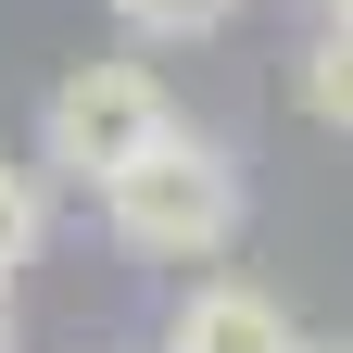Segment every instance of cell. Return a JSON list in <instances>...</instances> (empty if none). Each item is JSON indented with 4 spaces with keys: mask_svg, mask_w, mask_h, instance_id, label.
<instances>
[{
    "mask_svg": "<svg viewBox=\"0 0 353 353\" xmlns=\"http://www.w3.org/2000/svg\"><path fill=\"white\" fill-rule=\"evenodd\" d=\"M164 126H176V101H164V76H152V63H76L51 101H38V164L76 176V190H101V176H114V164H139Z\"/></svg>",
    "mask_w": 353,
    "mask_h": 353,
    "instance_id": "2",
    "label": "cell"
},
{
    "mask_svg": "<svg viewBox=\"0 0 353 353\" xmlns=\"http://www.w3.org/2000/svg\"><path fill=\"white\" fill-rule=\"evenodd\" d=\"M316 13H341V26H353V0H316Z\"/></svg>",
    "mask_w": 353,
    "mask_h": 353,
    "instance_id": "8",
    "label": "cell"
},
{
    "mask_svg": "<svg viewBox=\"0 0 353 353\" xmlns=\"http://www.w3.org/2000/svg\"><path fill=\"white\" fill-rule=\"evenodd\" d=\"M290 88H303V114H316V126H341V139H353V26H341V13H328L316 38H303Z\"/></svg>",
    "mask_w": 353,
    "mask_h": 353,
    "instance_id": "4",
    "label": "cell"
},
{
    "mask_svg": "<svg viewBox=\"0 0 353 353\" xmlns=\"http://www.w3.org/2000/svg\"><path fill=\"white\" fill-rule=\"evenodd\" d=\"M0 353H13V290H0Z\"/></svg>",
    "mask_w": 353,
    "mask_h": 353,
    "instance_id": "7",
    "label": "cell"
},
{
    "mask_svg": "<svg viewBox=\"0 0 353 353\" xmlns=\"http://www.w3.org/2000/svg\"><path fill=\"white\" fill-rule=\"evenodd\" d=\"M51 240V190H38V164H0V290H13V265H38Z\"/></svg>",
    "mask_w": 353,
    "mask_h": 353,
    "instance_id": "5",
    "label": "cell"
},
{
    "mask_svg": "<svg viewBox=\"0 0 353 353\" xmlns=\"http://www.w3.org/2000/svg\"><path fill=\"white\" fill-rule=\"evenodd\" d=\"M228 13H240V0H114L126 38H214Z\"/></svg>",
    "mask_w": 353,
    "mask_h": 353,
    "instance_id": "6",
    "label": "cell"
},
{
    "mask_svg": "<svg viewBox=\"0 0 353 353\" xmlns=\"http://www.w3.org/2000/svg\"><path fill=\"white\" fill-rule=\"evenodd\" d=\"M164 353H316V341L290 328L278 290H252V278H190L176 316H164Z\"/></svg>",
    "mask_w": 353,
    "mask_h": 353,
    "instance_id": "3",
    "label": "cell"
},
{
    "mask_svg": "<svg viewBox=\"0 0 353 353\" xmlns=\"http://www.w3.org/2000/svg\"><path fill=\"white\" fill-rule=\"evenodd\" d=\"M240 214H252L240 164L214 139H190V126H164L139 164L101 176V228H114V252H139V265H214L240 240Z\"/></svg>",
    "mask_w": 353,
    "mask_h": 353,
    "instance_id": "1",
    "label": "cell"
}]
</instances>
